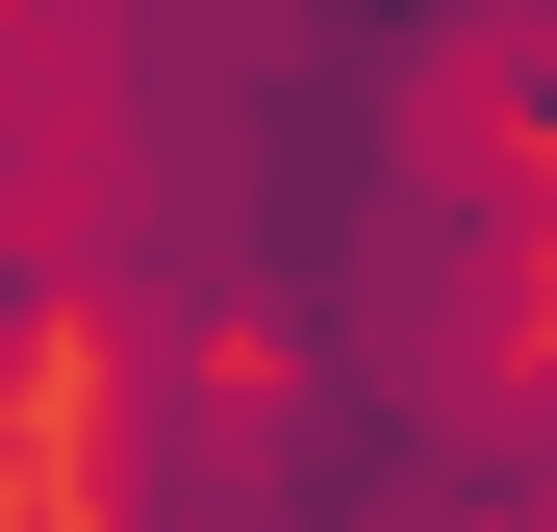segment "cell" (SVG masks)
I'll use <instances>...</instances> for the list:
<instances>
[{"label":"cell","mask_w":557,"mask_h":532,"mask_svg":"<svg viewBox=\"0 0 557 532\" xmlns=\"http://www.w3.org/2000/svg\"><path fill=\"white\" fill-rule=\"evenodd\" d=\"M51 228L102 355L482 406L557 330V152L482 127L381 0H102Z\"/></svg>","instance_id":"6da1fadb"},{"label":"cell","mask_w":557,"mask_h":532,"mask_svg":"<svg viewBox=\"0 0 557 532\" xmlns=\"http://www.w3.org/2000/svg\"><path fill=\"white\" fill-rule=\"evenodd\" d=\"M76 532H507V482H482V406L253 381V355H102Z\"/></svg>","instance_id":"7a4b0ae2"},{"label":"cell","mask_w":557,"mask_h":532,"mask_svg":"<svg viewBox=\"0 0 557 532\" xmlns=\"http://www.w3.org/2000/svg\"><path fill=\"white\" fill-rule=\"evenodd\" d=\"M482 482H507V532H557V330L482 381Z\"/></svg>","instance_id":"3957f363"}]
</instances>
